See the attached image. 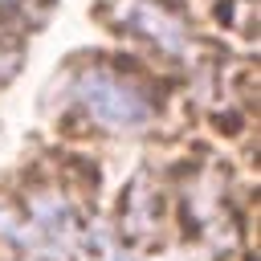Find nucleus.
Masks as SVG:
<instances>
[{
    "instance_id": "obj_3",
    "label": "nucleus",
    "mask_w": 261,
    "mask_h": 261,
    "mask_svg": "<svg viewBox=\"0 0 261 261\" xmlns=\"http://www.w3.org/2000/svg\"><path fill=\"white\" fill-rule=\"evenodd\" d=\"M16 4H20V0H0V12H12Z\"/></svg>"
},
{
    "instance_id": "obj_1",
    "label": "nucleus",
    "mask_w": 261,
    "mask_h": 261,
    "mask_svg": "<svg viewBox=\"0 0 261 261\" xmlns=\"http://www.w3.org/2000/svg\"><path fill=\"white\" fill-rule=\"evenodd\" d=\"M77 102L82 110L106 126V130H135L151 118V102L139 94V86H130L126 77L110 73V69H90L77 82Z\"/></svg>"
},
{
    "instance_id": "obj_2",
    "label": "nucleus",
    "mask_w": 261,
    "mask_h": 261,
    "mask_svg": "<svg viewBox=\"0 0 261 261\" xmlns=\"http://www.w3.org/2000/svg\"><path fill=\"white\" fill-rule=\"evenodd\" d=\"M130 20H135V24H139V29H143L151 41H159L163 49H179V45H184V29H179V24H175L167 12L151 8V4H139Z\"/></svg>"
},
{
    "instance_id": "obj_4",
    "label": "nucleus",
    "mask_w": 261,
    "mask_h": 261,
    "mask_svg": "<svg viewBox=\"0 0 261 261\" xmlns=\"http://www.w3.org/2000/svg\"><path fill=\"white\" fill-rule=\"evenodd\" d=\"M110 261H135V257H130V253H114Z\"/></svg>"
}]
</instances>
